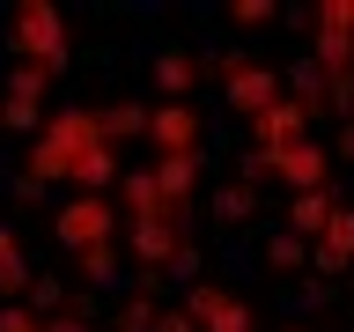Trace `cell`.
Segmentation results:
<instances>
[{
  "label": "cell",
  "mask_w": 354,
  "mask_h": 332,
  "mask_svg": "<svg viewBox=\"0 0 354 332\" xmlns=\"http://www.w3.org/2000/svg\"><path fill=\"white\" fill-rule=\"evenodd\" d=\"M259 177H281L288 199L295 192H325L332 185V148L325 140H295L288 155H243V185H259Z\"/></svg>",
  "instance_id": "obj_3"
},
{
  "label": "cell",
  "mask_w": 354,
  "mask_h": 332,
  "mask_svg": "<svg viewBox=\"0 0 354 332\" xmlns=\"http://www.w3.org/2000/svg\"><path fill=\"white\" fill-rule=\"evenodd\" d=\"M199 163H207V148L199 155H155V185H162V199H170L177 214H185L192 192H199Z\"/></svg>",
  "instance_id": "obj_12"
},
{
  "label": "cell",
  "mask_w": 354,
  "mask_h": 332,
  "mask_svg": "<svg viewBox=\"0 0 354 332\" xmlns=\"http://www.w3.org/2000/svg\"><path fill=\"white\" fill-rule=\"evenodd\" d=\"M8 266H22V237L8 229V221H0V273H8Z\"/></svg>",
  "instance_id": "obj_25"
},
{
  "label": "cell",
  "mask_w": 354,
  "mask_h": 332,
  "mask_svg": "<svg viewBox=\"0 0 354 332\" xmlns=\"http://www.w3.org/2000/svg\"><path fill=\"white\" fill-rule=\"evenodd\" d=\"M199 133H207L199 104H155L148 111V148L155 155H199Z\"/></svg>",
  "instance_id": "obj_8"
},
{
  "label": "cell",
  "mask_w": 354,
  "mask_h": 332,
  "mask_svg": "<svg viewBox=\"0 0 354 332\" xmlns=\"http://www.w3.org/2000/svg\"><path fill=\"white\" fill-rule=\"evenodd\" d=\"M148 74H155V89H162V104H192V89H199V74H207V59H199V52H177V44H162Z\"/></svg>",
  "instance_id": "obj_10"
},
{
  "label": "cell",
  "mask_w": 354,
  "mask_h": 332,
  "mask_svg": "<svg viewBox=\"0 0 354 332\" xmlns=\"http://www.w3.org/2000/svg\"><path fill=\"white\" fill-rule=\"evenodd\" d=\"M52 237H59V251H96V243H111V237H118V199H111V192H74V199H59Z\"/></svg>",
  "instance_id": "obj_4"
},
{
  "label": "cell",
  "mask_w": 354,
  "mask_h": 332,
  "mask_svg": "<svg viewBox=\"0 0 354 332\" xmlns=\"http://www.w3.org/2000/svg\"><path fill=\"white\" fill-rule=\"evenodd\" d=\"M332 163H354V126H339V140H332Z\"/></svg>",
  "instance_id": "obj_27"
},
{
  "label": "cell",
  "mask_w": 354,
  "mask_h": 332,
  "mask_svg": "<svg viewBox=\"0 0 354 332\" xmlns=\"http://www.w3.org/2000/svg\"><path fill=\"white\" fill-rule=\"evenodd\" d=\"M185 214H155V221H126V243L133 259H140V273H170V259L185 251V229H177Z\"/></svg>",
  "instance_id": "obj_9"
},
{
  "label": "cell",
  "mask_w": 354,
  "mask_h": 332,
  "mask_svg": "<svg viewBox=\"0 0 354 332\" xmlns=\"http://www.w3.org/2000/svg\"><path fill=\"white\" fill-rule=\"evenodd\" d=\"M52 82H59V74H44V66H8V96H30V104H44V96H52Z\"/></svg>",
  "instance_id": "obj_18"
},
{
  "label": "cell",
  "mask_w": 354,
  "mask_h": 332,
  "mask_svg": "<svg viewBox=\"0 0 354 332\" xmlns=\"http://www.w3.org/2000/svg\"><path fill=\"white\" fill-rule=\"evenodd\" d=\"M259 266H266V273H303V266H310V243L295 237V229H273L266 251H259Z\"/></svg>",
  "instance_id": "obj_15"
},
{
  "label": "cell",
  "mask_w": 354,
  "mask_h": 332,
  "mask_svg": "<svg viewBox=\"0 0 354 332\" xmlns=\"http://www.w3.org/2000/svg\"><path fill=\"white\" fill-rule=\"evenodd\" d=\"M118 214H126V221H155V214H177L170 199H162V185H155V163H148V170H126V177H118Z\"/></svg>",
  "instance_id": "obj_11"
},
{
  "label": "cell",
  "mask_w": 354,
  "mask_h": 332,
  "mask_svg": "<svg viewBox=\"0 0 354 332\" xmlns=\"http://www.w3.org/2000/svg\"><path fill=\"white\" fill-rule=\"evenodd\" d=\"M0 332H44V317L30 303H0Z\"/></svg>",
  "instance_id": "obj_23"
},
{
  "label": "cell",
  "mask_w": 354,
  "mask_h": 332,
  "mask_svg": "<svg viewBox=\"0 0 354 332\" xmlns=\"http://www.w3.org/2000/svg\"><path fill=\"white\" fill-rule=\"evenodd\" d=\"M22 303L37 310V317H52V310H66V288L52 281V273H37V281H30V295H22Z\"/></svg>",
  "instance_id": "obj_22"
},
{
  "label": "cell",
  "mask_w": 354,
  "mask_h": 332,
  "mask_svg": "<svg viewBox=\"0 0 354 332\" xmlns=\"http://www.w3.org/2000/svg\"><path fill=\"white\" fill-rule=\"evenodd\" d=\"M214 82H221V96H229V111H236L243 126H251L259 111L281 104V74H273V66H259V59H236V52H229V59H214Z\"/></svg>",
  "instance_id": "obj_5"
},
{
  "label": "cell",
  "mask_w": 354,
  "mask_h": 332,
  "mask_svg": "<svg viewBox=\"0 0 354 332\" xmlns=\"http://www.w3.org/2000/svg\"><path fill=\"white\" fill-rule=\"evenodd\" d=\"M332 214H339V199H332V185H325V192H295V199H288V221H281V229H295L303 243H317V237L332 229Z\"/></svg>",
  "instance_id": "obj_13"
},
{
  "label": "cell",
  "mask_w": 354,
  "mask_h": 332,
  "mask_svg": "<svg viewBox=\"0 0 354 332\" xmlns=\"http://www.w3.org/2000/svg\"><path fill=\"white\" fill-rule=\"evenodd\" d=\"M185 310L199 317V332H251V325H259V317H251V303H243V295H229L221 281H192Z\"/></svg>",
  "instance_id": "obj_7"
},
{
  "label": "cell",
  "mask_w": 354,
  "mask_h": 332,
  "mask_svg": "<svg viewBox=\"0 0 354 332\" xmlns=\"http://www.w3.org/2000/svg\"><path fill=\"white\" fill-rule=\"evenodd\" d=\"M44 332H88V317H74V310H59V317H44Z\"/></svg>",
  "instance_id": "obj_26"
},
{
  "label": "cell",
  "mask_w": 354,
  "mask_h": 332,
  "mask_svg": "<svg viewBox=\"0 0 354 332\" xmlns=\"http://www.w3.org/2000/svg\"><path fill=\"white\" fill-rule=\"evenodd\" d=\"M207 207H214V221H221V229H243V221L259 214V192H251L243 177H229V185H214V199H207Z\"/></svg>",
  "instance_id": "obj_14"
},
{
  "label": "cell",
  "mask_w": 354,
  "mask_h": 332,
  "mask_svg": "<svg viewBox=\"0 0 354 332\" xmlns=\"http://www.w3.org/2000/svg\"><path fill=\"white\" fill-rule=\"evenodd\" d=\"M148 111H155V104H111V111H104L111 148H118V140H148Z\"/></svg>",
  "instance_id": "obj_16"
},
{
  "label": "cell",
  "mask_w": 354,
  "mask_h": 332,
  "mask_svg": "<svg viewBox=\"0 0 354 332\" xmlns=\"http://www.w3.org/2000/svg\"><path fill=\"white\" fill-rule=\"evenodd\" d=\"M155 332H199V317H192V310H185V303H170V310H162V317H155Z\"/></svg>",
  "instance_id": "obj_24"
},
{
  "label": "cell",
  "mask_w": 354,
  "mask_h": 332,
  "mask_svg": "<svg viewBox=\"0 0 354 332\" xmlns=\"http://www.w3.org/2000/svg\"><path fill=\"white\" fill-rule=\"evenodd\" d=\"M310 118H317V104L281 96L273 111H259V118H251V155H288L295 140H310Z\"/></svg>",
  "instance_id": "obj_6"
},
{
  "label": "cell",
  "mask_w": 354,
  "mask_h": 332,
  "mask_svg": "<svg viewBox=\"0 0 354 332\" xmlns=\"http://www.w3.org/2000/svg\"><path fill=\"white\" fill-rule=\"evenodd\" d=\"M155 317H162V303H155V295H126L111 332H155Z\"/></svg>",
  "instance_id": "obj_19"
},
{
  "label": "cell",
  "mask_w": 354,
  "mask_h": 332,
  "mask_svg": "<svg viewBox=\"0 0 354 332\" xmlns=\"http://www.w3.org/2000/svg\"><path fill=\"white\" fill-rule=\"evenodd\" d=\"M0 37H8L15 66H44V74H66V59H74V30H66L59 0H15Z\"/></svg>",
  "instance_id": "obj_2"
},
{
  "label": "cell",
  "mask_w": 354,
  "mask_h": 332,
  "mask_svg": "<svg viewBox=\"0 0 354 332\" xmlns=\"http://www.w3.org/2000/svg\"><path fill=\"white\" fill-rule=\"evenodd\" d=\"M44 118H52V111H44V104H30V96H0V126H8V133H30V140H37V133H44Z\"/></svg>",
  "instance_id": "obj_17"
},
{
  "label": "cell",
  "mask_w": 354,
  "mask_h": 332,
  "mask_svg": "<svg viewBox=\"0 0 354 332\" xmlns=\"http://www.w3.org/2000/svg\"><path fill=\"white\" fill-rule=\"evenodd\" d=\"M74 273H82V281H96V288H104L111 273H118V251H111V243H96V251H74Z\"/></svg>",
  "instance_id": "obj_20"
},
{
  "label": "cell",
  "mask_w": 354,
  "mask_h": 332,
  "mask_svg": "<svg viewBox=\"0 0 354 332\" xmlns=\"http://www.w3.org/2000/svg\"><path fill=\"white\" fill-rule=\"evenodd\" d=\"M288 332H310V325H288Z\"/></svg>",
  "instance_id": "obj_28"
},
{
  "label": "cell",
  "mask_w": 354,
  "mask_h": 332,
  "mask_svg": "<svg viewBox=\"0 0 354 332\" xmlns=\"http://www.w3.org/2000/svg\"><path fill=\"white\" fill-rule=\"evenodd\" d=\"M259 22H281L273 0H229V30H259Z\"/></svg>",
  "instance_id": "obj_21"
},
{
  "label": "cell",
  "mask_w": 354,
  "mask_h": 332,
  "mask_svg": "<svg viewBox=\"0 0 354 332\" xmlns=\"http://www.w3.org/2000/svg\"><path fill=\"white\" fill-rule=\"evenodd\" d=\"M104 111L96 104H59L52 118H44V133L22 148V170H15V192L37 199L52 192V185H74V170L88 163V148H104Z\"/></svg>",
  "instance_id": "obj_1"
}]
</instances>
